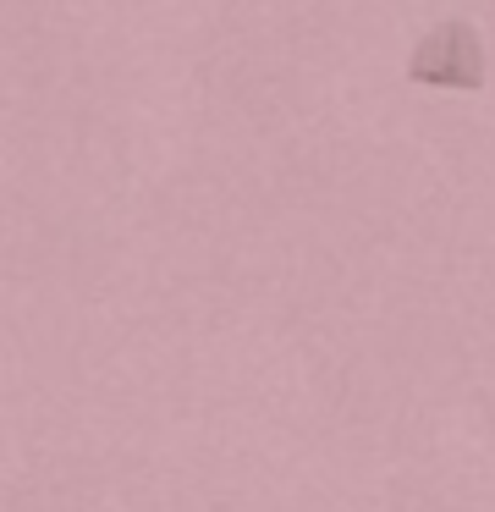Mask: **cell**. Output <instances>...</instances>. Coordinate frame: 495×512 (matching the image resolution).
Here are the masks:
<instances>
[{
	"instance_id": "6da1fadb",
	"label": "cell",
	"mask_w": 495,
	"mask_h": 512,
	"mask_svg": "<svg viewBox=\"0 0 495 512\" xmlns=\"http://www.w3.org/2000/svg\"><path fill=\"white\" fill-rule=\"evenodd\" d=\"M407 78L424 83V89H484V39L479 28L468 23V17H446V23H435L424 39H418V50L407 56Z\"/></svg>"
}]
</instances>
